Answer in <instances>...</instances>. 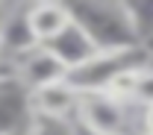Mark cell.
Segmentation results:
<instances>
[{"mask_svg": "<svg viewBox=\"0 0 153 135\" xmlns=\"http://www.w3.org/2000/svg\"><path fill=\"white\" fill-rule=\"evenodd\" d=\"M85 32L94 38L100 53H115V50H133L144 47L138 35L133 9L130 3H103V0H82V3H68Z\"/></svg>", "mask_w": 153, "mask_h": 135, "instance_id": "1", "label": "cell"}, {"mask_svg": "<svg viewBox=\"0 0 153 135\" xmlns=\"http://www.w3.org/2000/svg\"><path fill=\"white\" fill-rule=\"evenodd\" d=\"M138 106H127L106 91H91L79 97L76 126L91 135H133L138 123Z\"/></svg>", "mask_w": 153, "mask_h": 135, "instance_id": "2", "label": "cell"}, {"mask_svg": "<svg viewBox=\"0 0 153 135\" xmlns=\"http://www.w3.org/2000/svg\"><path fill=\"white\" fill-rule=\"evenodd\" d=\"M147 47H133V50H115V53H97L91 62H85L82 68H76L68 74V82L74 85L79 94H91V91H106L109 82L124 71L144 68L150 65Z\"/></svg>", "mask_w": 153, "mask_h": 135, "instance_id": "3", "label": "cell"}, {"mask_svg": "<svg viewBox=\"0 0 153 135\" xmlns=\"http://www.w3.org/2000/svg\"><path fill=\"white\" fill-rule=\"evenodd\" d=\"M27 9H30V3H18V6H3V12H0V53L12 62H18L27 53L41 47L30 27Z\"/></svg>", "mask_w": 153, "mask_h": 135, "instance_id": "4", "label": "cell"}, {"mask_svg": "<svg viewBox=\"0 0 153 135\" xmlns=\"http://www.w3.org/2000/svg\"><path fill=\"white\" fill-rule=\"evenodd\" d=\"M68 74L71 71L62 65V59L53 50H47L44 44L33 53H27L24 59H18V82L27 94H36L53 82H62V79H68Z\"/></svg>", "mask_w": 153, "mask_h": 135, "instance_id": "5", "label": "cell"}, {"mask_svg": "<svg viewBox=\"0 0 153 135\" xmlns=\"http://www.w3.org/2000/svg\"><path fill=\"white\" fill-rule=\"evenodd\" d=\"M47 50H53L59 59H62V65L68 68V71H76V68H82L85 62H91V59L100 53V47L94 44V38L85 32V27L79 24V21H71L62 32H59L56 38L50 41V44H44Z\"/></svg>", "mask_w": 153, "mask_h": 135, "instance_id": "6", "label": "cell"}, {"mask_svg": "<svg viewBox=\"0 0 153 135\" xmlns=\"http://www.w3.org/2000/svg\"><path fill=\"white\" fill-rule=\"evenodd\" d=\"M79 91L68 79L62 82H53L47 88H41L36 94H30V103H33V115L41 117H65V120H74L76 109H79Z\"/></svg>", "mask_w": 153, "mask_h": 135, "instance_id": "7", "label": "cell"}, {"mask_svg": "<svg viewBox=\"0 0 153 135\" xmlns=\"http://www.w3.org/2000/svg\"><path fill=\"white\" fill-rule=\"evenodd\" d=\"M33 117L30 94L21 88V82L0 85V135H24Z\"/></svg>", "mask_w": 153, "mask_h": 135, "instance_id": "8", "label": "cell"}, {"mask_svg": "<svg viewBox=\"0 0 153 135\" xmlns=\"http://www.w3.org/2000/svg\"><path fill=\"white\" fill-rule=\"evenodd\" d=\"M27 15H30V27L36 32L38 44H50L74 21L68 3H30Z\"/></svg>", "mask_w": 153, "mask_h": 135, "instance_id": "9", "label": "cell"}, {"mask_svg": "<svg viewBox=\"0 0 153 135\" xmlns=\"http://www.w3.org/2000/svg\"><path fill=\"white\" fill-rule=\"evenodd\" d=\"M24 135H79V126H76V120H65V117L33 115Z\"/></svg>", "mask_w": 153, "mask_h": 135, "instance_id": "10", "label": "cell"}, {"mask_svg": "<svg viewBox=\"0 0 153 135\" xmlns=\"http://www.w3.org/2000/svg\"><path fill=\"white\" fill-rule=\"evenodd\" d=\"M147 68V65H144ZM138 71L141 68H133V71H124V74H118V77L109 82V88H106V94H112L115 100H121V103H127V106H135V88H138Z\"/></svg>", "mask_w": 153, "mask_h": 135, "instance_id": "11", "label": "cell"}, {"mask_svg": "<svg viewBox=\"0 0 153 135\" xmlns=\"http://www.w3.org/2000/svg\"><path fill=\"white\" fill-rule=\"evenodd\" d=\"M135 106L147 109L153 106V65L138 71V88H135Z\"/></svg>", "mask_w": 153, "mask_h": 135, "instance_id": "12", "label": "cell"}, {"mask_svg": "<svg viewBox=\"0 0 153 135\" xmlns=\"http://www.w3.org/2000/svg\"><path fill=\"white\" fill-rule=\"evenodd\" d=\"M18 82V62L0 56V85H12Z\"/></svg>", "mask_w": 153, "mask_h": 135, "instance_id": "13", "label": "cell"}, {"mask_svg": "<svg viewBox=\"0 0 153 135\" xmlns=\"http://www.w3.org/2000/svg\"><path fill=\"white\" fill-rule=\"evenodd\" d=\"M135 132L138 135H153V106L138 112V123H135Z\"/></svg>", "mask_w": 153, "mask_h": 135, "instance_id": "14", "label": "cell"}, {"mask_svg": "<svg viewBox=\"0 0 153 135\" xmlns=\"http://www.w3.org/2000/svg\"><path fill=\"white\" fill-rule=\"evenodd\" d=\"M144 47H147V53L153 56V38H147V41H144Z\"/></svg>", "mask_w": 153, "mask_h": 135, "instance_id": "15", "label": "cell"}, {"mask_svg": "<svg viewBox=\"0 0 153 135\" xmlns=\"http://www.w3.org/2000/svg\"><path fill=\"white\" fill-rule=\"evenodd\" d=\"M79 135H91V132H85V129H82V126H79Z\"/></svg>", "mask_w": 153, "mask_h": 135, "instance_id": "16", "label": "cell"}, {"mask_svg": "<svg viewBox=\"0 0 153 135\" xmlns=\"http://www.w3.org/2000/svg\"><path fill=\"white\" fill-rule=\"evenodd\" d=\"M133 135H138V132H133Z\"/></svg>", "mask_w": 153, "mask_h": 135, "instance_id": "17", "label": "cell"}]
</instances>
